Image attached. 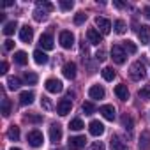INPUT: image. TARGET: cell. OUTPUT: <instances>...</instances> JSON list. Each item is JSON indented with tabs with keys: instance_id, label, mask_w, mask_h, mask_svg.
I'll return each instance as SVG.
<instances>
[{
	"instance_id": "33",
	"label": "cell",
	"mask_w": 150,
	"mask_h": 150,
	"mask_svg": "<svg viewBox=\"0 0 150 150\" xmlns=\"http://www.w3.org/2000/svg\"><path fill=\"white\" fill-rule=\"evenodd\" d=\"M138 96H139L143 101H150V85H145L143 88H139Z\"/></svg>"
},
{
	"instance_id": "1",
	"label": "cell",
	"mask_w": 150,
	"mask_h": 150,
	"mask_svg": "<svg viewBox=\"0 0 150 150\" xmlns=\"http://www.w3.org/2000/svg\"><path fill=\"white\" fill-rule=\"evenodd\" d=\"M145 65H143V62H134L132 65H131V69H129V76H131V80H134V81H139V80H143L145 78Z\"/></svg>"
},
{
	"instance_id": "36",
	"label": "cell",
	"mask_w": 150,
	"mask_h": 150,
	"mask_svg": "<svg viewBox=\"0 0 150 150\" xmlns=\"http://www.w3.org/2000/svg\"><path fill=\"white\" fill-rule=\"evenodd\" d=\"M81 110H83L85 115H92V113H96V106H94L92 103H83V104H81Z\"/></svg>"
},
{
	"instance_id": "25",
	"label": "cell",
	"mask_w": 150,
	"mask_h": 150,
	"mask_svg": "<svg viewBox=\"0 0 150 150\" xmlns=\"http://www.w3.org/2000/svg\"><path fill=\"white\" fill-rule=\"evenodd\" d=\"M7 138L11 141H18L20 139V127L18 125H11L9 131H7Z\"/></svg>"
},
{
	"instance_id": "22",
	"label": "cell",
	"mask_w": 150,
	"mask_h": 150,
	"mask_svg": "<svg viewBox=\"0 0 150 150\" xmlns=\"http://www.w3.org/2000/svg\"><path fill=\"white\" fill-rule=\"evenodd\" d=\"M34 60H35V64L44 65V64H48V55H46L42 50H35V51H34Z\"/></svg>"
},
{
	"instance_id": "30",
	"label": "cell",
	"mask_w": 150,
	"mask_h": 150,
	"mask_svg": "<svg viewBox=\"0 0 150 150\" xmlns=\"http://www.w3.org/2000/svg\"><path fill=\"white\" fill-rule=\"evenodd\" d=\"M16 28H18V23H16V21H9V23L4 25V34H6V35H13Z\"/></svg>"
},
{
	"instance_id": "15",
	"label": "cell",
	"mask_w": 150,
	"mask_h": 150,
	"mask_svg": "<svg viewBox=\"0 0 150 150\" xmlns=\"http://www.w3.org/2000/svg\"><path fill=\"white\" fill-rule=\"evenodd\" d=\"M39 44H41L42 50H53V48H55L53 37H51L50 34H42V35L39 37Z\"/></svg>"
},
{
	"instance_id": "18",
	"label": "cell",
	"mask_w": 150,
	"mask_h": 150,
	"mask_svg": "<svg viewBox=\"0 0 150 150\" xmlns=\"http://www.w3.org/2000/svg\"><path fill=\"white\" fill-rule=\"evenodd\" d=\"M138 148H139V150H148V148H150V132H148V131H143V132H141Z\"/></svg>"
},
{
	"instance_id": "17",
	"label": "cell",
	"mask_w": 150,
	"mask_h": 150,
	"mask_svg": "<svg viewBox=\"0 0 150 150\" xmlns=\"http://www.w3.org/2000/svg\"><path fill=\"white\" fill-rule=\"evenodd\" d=\"M138 37H139L141 44H148V41H150V27L148 25H141L139 30H138Z\"/></svg>"
},
{
	"instance_id": "16",
	"label": "cell",
	"mask_w": 150,
	"mask_h": 150,
	"mask_svg": "<svg viewBox=\"0 0 150 150\" xmlns=\"http://www.w3.org/2000/svg\"><path fill=\"white\" fill-rule=\"evenodd\" d=\"M104 88L101 87V85H92L90 87V90H88V96H90V99H104Z\"/></svg>"
},
{
	"instance_id": "31",
	"label": "cell",
	"mask_w": 150,
	"mask_h": 150,
	"mask_svg": "<svg viewBox=\"0 0 150 150\" xmlns=\"http://www.w3.org/2000/svg\"><path fill=\"white\" fill-rule=\"evenodd\" d=\"M101 72H103V78H104L106 81H113V78H115V71H113L111 67H104Z\"/></svg>"
},
{
	"instance_id": "47",
	"label": "cell",
	"mask_w": 150,
	"mask_h": 150,
	"mask_svg": "<svg viewBox=\"0 0 150 150\" xmlns=\"http://www.w3.org/2000/svg\"><path fill=\"white\" fill-rule=\"evenodd\" d=\"M143 13H145V16H146L148 20H150V6H146V7L143 9Z\"/></svg>"
},
{
	"instance_id": "39",
	"label": "cell",
	"mask_w": 150,
	"mask_h": 150,
	"mask_svg": "<svg viewBox=\"0 0 150 150\" xmlns=\"http://www.w3.org/2000/svg\"><path fill=\"white\" fill-rule=\"evenodd\" d=\"M60 7H62V11H71L74 7V2L72 0H60Z\"/></svg>"
},
{
	"instance_id": "19",
	"label": "cell",
	"mask_w": 150,
	"mask_h": 150,
	"mask_svg": "<svg viewBox=\"0 0 150 150\" xmlns=\"http://www.w3.org/2000/svg\"><path fill=\"white\" fill-rule=\"evenodd\" d=\"M115 96L120 99V101H127L129 99V90H127V87L122 83V85H117L115 87Z\"/></svg>"
},
{
	"instance_id": "34",
	"label": "cell",
	"mask_w": 150,
	"mask_h": 150,
	"mask_svg": "<svg viewBox=\"0 0 150 150\" xmlns=\"http://www.w3.org/2000/svg\"><path fill=\"white\" fill-rule=\"evenodd\" d=\"M125 30H127V27H125V21H122V20H117L115 21V32L117 34H125Z\"/></svg>"
},
{
	"instance_id": "44",
	"label": "cell",
	"mask_w": 150,
	"mask_h": 150,
	"mask_svg": "<svg viewBox=\"0 0 150 150\" xmlns=\"http://www.w3.org/2000/svg\"><path fill=\"white\" fill-rule=\"evenodd\" d=\"M4 48H6V51H11V50L14 48V41H11V39H7V41L4 42Z\"/></svg>"
},
{
	"instance_id": "27",
	"label": "cell",
	"mask_w": 150,
	"mask_h": 150,
	"mask_svg": "<svg viewBox=\"0 0 150 150\" xmlns=\"http://www.w3.org/2000/svg\"><path fill=\"white\" fill-rule=\"evenodd\" d=\"M7 87H9L11 90H18V88L21 87V80L16 78V76H11V78L7 80Z\"/></svg>"
},
{
	"instance_id": "42",
	"label": "cell",
	"mask_w": 150,
	"mask_h": 150,
	"mask_svg": "<svg viewBox=\"0 0 150 150\" xmlns=\"http://www.w3.org/2000/svg\"><path fill=\"white\" fill-rule=\"evenodd\" d=\"M88 150H104V143L103 141H94Z\"/></svg>"
},
{
	"instance_id": "29",
	"label": "cell",
	"mask_w": 150,
	"mask_h": 150,
	"mask_svg": "<svg viewBox=\"0 0 150 150\" xmlns=\"http://www.w3.org/2000/svg\"><path fill=\"white\" fill-rule=\"evenodd\" d=\"M34 20H35V21H46V20H48V13L37 7V9L34 11Z\"/></svg>"
},
{
	"instance_id": "21",
	"label": "cell",
	"mask_w": 150,
	"mask_h": 150,
	"mask_svg": "<svg viewBox=\"0 0 150 150\" xmlns=\"http://www.w3.org/2000/svg\"><path fill=\"white\" fill-rule=\"evenodd\" d=\"M110 146H111V150H127V145H125L118 136H113V138L110 139Z\"/></svg>"
},
{
	"instance_id": "48",
	"label": "cell",
	"mask_w": 150,
	"mask_h": 150,
	"mask_svg": "<svg viewBox=\"0 0 150 150\" xmlns=\"http://www.w3.org/2000/svg\"><path fill=\"white\" fill-rule=\"evenodd\" d=\"M65 96H67V99L71 101V99L74 97V92H72V90H67V94H65Z\"/></svg>"
},
{
	"instance_id": "6",
	"label": "cell",
	"mask_w": 150,
	"mask_h": 150,
	"mask_svg": "<svg viewBox=\"0 0 150 150\" xmlns=\"http://www.w3.org/2000/svg\"><path fill=\"white\" fill-rule=\"evenodd\" d=\"M44 88H46L50 94H58V92H62V90H64V87H62V81H60V80H55V78H50V80H46V83H44Z\"/></svg>"
},
{
	"instance_id": "20",
	"label": "cell",
	"mask_w": 150,
	"mask_h": 150,
	"mask_svg": "<svg viewBox=\"0 0 150 150\" xmlns=\"http://www.w3.org/2000/svg\"><path fill=\"white\" fill-rule=\"evenodd\" d=\"M34 92H28V90H25V92H21L20 94V104L21 106H28V104H32L34 103Z\"/></svg>"
},
{
	"instance_id": "38",
	"label": "cell",
	"mask_w": 150,
	"mask_h": 150,
	"mask_svg": "<svg viewBox=\"0 0 150 150\" xmlns=\"http://www.w3.org/2000/svg\"><path fill=\"white\" fill-rule=\"evenodd\" d=\"M25 122H32V124H39V122H42V117L41 115H25Z\"/></svg>"
},
{
	"instance_id": "11",
	"label": "cell",
	"mask_w": 150,
	"mask_h": 150,
	"mask_svg": "<svg viewBox=\"0 0 150 150\" xmlns=\"http://www.w3.org/2000/svg\"><path fill=\"white\" fill-rule=\"evenodd\" d=\"M71 110H72V101H69V99H62V101L57 104V111H58V115H62V117H65L67 113H71Z\"/></svg>"
},
{
	"instance_id": "5",
	"label": "cell",
	"mask_w": 150,
	"mask_h": 150,
	"mask_svg": "<svg viewBox=\"0 0 150 150\" xmlns=\"http://www.w3.org/2000/svg\"><path fill=\"white\" fill-rule=\"evenodd\" d=\"M85 145H87L85 136H72V138H69V143H67L69 150H81Z\"/></svg>"
},
{
	"instance_id": "4",
	"label": "cell",
	"mask_w": 150,
	"mask_h": 150,
	"mask_svg": "<svg viewBox=\"0 0 150 150\" xmlns=\"http://www.w3.org/2000/svg\"><path fill=\"white\" fill-rule=\"evenodd\" d=\"M58 41H60V46H62V48L69 50V48H72V44H74V35H72V32H69V30H62Z\"/></svg>"
},
{
	"instance_id": "23",
	"label": "cell",
	"mask_w": 150,
	"mask_h": 150,
	"mask_svg": "<svg viewBox=\"0 0 150 150\" xmlns=\"http://www.w3.org/2000/svg\"><path fill=\"white\" fill-rule=\"evenodd\" d=\"M120 122H122V127H124L125 131H129V132L132 131V127H134V122H132V118H131L127 113H124V115H122Z\"/></svg>"
},
{
	"instance_id": "24",
	"label": "cell",
	"mask_w": 150,
	"mask_h": 150,
	"mask_svg": "<svg viewBox=\"0 0 150 150\" xmlns=\"http://www.w3.org/2000/svg\"><path fill=\"white\" fill-rule=\"evenodd\" d=\"M14 62H16L18 65H27V62H28L27 53H25V51H16V53H14Z\"/></svg>"
},
{
	"instance_id": "46",
	"label": "cell",
	"mask_w": 150,
	"mask_h": 150,
	"mask_svg": "<svg viewBox=\"0 0 150 150\" xmlns=\"http://www.w3.org/2000/svg\"><path fill=\"white\" fill-rule=\"evenodd\" d=\"M81 53H83V55H87V53H88V48H87V44H85V41L81 42Z\"/></svg>"
},
{
	"instance_id": "7",
	"label": "cell",
	"mask_w": 150,
	"mask_h": 150,
	"mask_svg": "<svg viewBox=\"0 0 150 150\" xmlns=\"http://www.w3.org/2000/svg\"><path fill=\"white\" fill-rule=\"evenodd\" d=\"M96 27L99 28V32H101L103 35L110 34V30H111V23H110V20L101 18V16H97V18H96Z\"/></svg>"
},
{
	"instance_id": "13",
	"label": "cell",
	"mask_w": 150,
	"mask_h": 150,
	"mask_svg": "<svg viewBox=\"0 0 150 150\" xmlns=\"http://www.w3.org/2000/svg\"><path fill=\"white\" fill-rule=\"evenodd\" d=\"M88 132H90L92 136H101V134L104 132V125H103L99 120H92V122L88 124Z\"/></svg>"
},
{
	"instance_id": "37",
	"label": "cell",
	"mask_w": 150,
	"mask_h": 150,
	"mask_svg": "<svg viewBox=\"0 0 150 150\" xmlns=\"http://www.w3.org/2000/svg\"><path fill=\"white\" fill-rule=\"evenodd\" d=\"M37 7L42 9V11H46V13H51V11L55 9V6H53L51 2H37Z\"/></svg>"
},
{
	"instance_id": "10",
	"label": "cell",
	"mask_w": 150,
	"mask_h": 150,
	"mask_svg": "<svg viewBox=\"0 0 150 150\" xmlns=\"http://www.w3.org/2000/svg\"><path fill=\"white\" fill-rule=\"evenodd\" d=\"M20 39L23 41V42H32V39H34V28L30 27V25H25V27H21V30H20Z\"/></svg>"
},
{
	"instance_id": "28",
	"label": "cell",
	"mask_w": 150,
	"mask_h": 150,
	"mask_svg": "<svg viewBox=\"0 0 150 150\" xmlns=\"http://www.w3.org/2000/svg\"><path fill=\"white\" fill-rule=\"evenodd\" d=\"M23 80H25V83H28V85H35V83H37V74L27 71V72L23 74Z\"/></svg>"
},
{
	"instance_id": "14",
	"label": "cell",
	"mask_w": 150,
	"mask_h": 150,
	"mask_svg": "<svg viewBox=\"0 0 150 150\" xmlns=\"http://www.w3.org/2000/svg\"><path fill=\"white\" fill-rule=\"evenodd\" d=\"M50 139L53 143H58L62 139V127L58 124H51V127H50Z\"/></svg>"
},
{
	"instance_id": "40",
	"label": "cell",
	"mask_w": 150,
	"mask_h": 150,
	"mask_svg": "<svg viewBox=\"0 0 150 150\" xmlns=\"http://www.w3.org/2000/svg\"><path fill=\"white\" fill-rule=\"evenodd\" d=\"M87 21V14L85 13H78L76 16H74V25H81Z\"/></svg>"
},
{
	"instance_id": "49",
	"label": "cell",
	"mask_w": 150,
	"mask_h": 150,
	"mask_svg": "<svg viewBox=\"0 0 150 150\" xmlns=\"http://www.w3.org/2000/svg\"><path fill=\"white\" fill-rule=\"evenodd\" d=\"M113 4H115L117 7H120V9H122V7H125V4H122V2H118V0H115V2H113Z\"/></svg>"
},
{
	"instance_id": "35",
	"label": "cell",
	"mask_w": 150,
	"mask_h": 150,
	"mask_svg": "<svg viewBox=\"0 0 150 150\" xmlns=\"http://www.w3.org/2000/svg\"><path fill=\"white\" fill-rule=\"evenodd\" d=\"M124 50H125L127 53H131V55H134V53L138 51V48H136V44H134L132 41H125V42H124Z\"/></svg>"
},
{
	"instance_id": "12",
	"label": "cell",
	"mask_w": 150,
	"mask_h": 150,
	"mask_svg": "<svg viewBox=\"0 0 150 150\" xmlns=\"http://www.w3.org/2000/svg\"><path fill=\"white\" fill-rule=\"evenodd\" d=\"M99 113H101L106 120H115V117H117L115 106H111V104H104V106H101V108H99Z\"/></svg>"
},
{
	"instance_id": "43",
	"label": "cell",
	"mask_w": 150,
	"mask_h": 150,
	"mask_svg": "<svg viewBox=\"0 0 150 150\" xmlns=\"http://www.w3.org/2000/svg\"><path fill=\"white\" fill-rule=\"evenodd\" d=\"M41 106H42L44 110H51V101H50L48 97H42V99H41Z\"/></svg>"
},
{
	"instance_id": "32",
	"label": "cell",
	"mask_w": 150,
	"mask_h": 150,
	"mask_svg": "<svg viewBox=\"0 0 150 150\" xmlns=\"http://www.w3.org/2000/svg\"><path fill=\"white\" fill-rule=\"evenodd\" d=\"M2 115H4V117H9V115H11V101H9L7 97L2 99Z\"/></svg>"
},
{
	"instance_id": "26",
	"label": "cell",
	"mask_w": 150,
	"mask_h": 150,
	"mask_svg": "<svg viewBox=\"0 0 150 150\" xmlns=\"http://www.w3.org/2000/svg\"><path fill=\"white\" fill-rule=\"evenodd\" d=\"M83 127H85V124L81 122V118H74V120L69 122V129L71 131H81Z\"/></svg>"
},
{
	"instance_id": "9",
	"label": "cell",
	"mask_w": 150,
	"mask_h": 150,
	"mask_svg": "<svg viewBox=\"0 0 150 150\" xmlns=\"http://www.w3.org/2000/svg\"><path fill=\"white\" fill-rule=\"evenodd\" d=\"M62 74L67 80H74V78H76V64H74V62H67L62 67Z\"/></svg>"
},
{
	"instance_id": "50",
	"label": "cell",
	"mask_w": 150,
	"mask_h": 150,
	"mask_svg": "<svg viewBox=\"0 0 150 150\" xmlns=\"http://www.w3.org/2000/svg\"><path fill=\"white\" fill-rule=\"evenodd\" d=\"M11 150H21V148H16V146H13V148H11Z\"/></svg>"
},
{
	"instance_id": "41",
	"label": "cell",
	"mask_w": 150,
	"mask_h": 150,
	"mask_svg": "<svg viewBox=\"0 0 150 150\" xmlns=\"http://www.w3.org/2000/svg\"><path fill=\"white\" fill-rule=\"evenodd\" d=\"M96 60H97V62H104V60H106V51H104V50H97Z\"/></svg>"
},
{
	"instance_id": "3",
	"label": "cell",
	"mask_w": 150,
	"mask_h": 150,
	"mask_svg": "<svg viewBox=\"0 0 150 150\" xmlns=\"http://www.w3.org/2000/svg\"><path fill=\"white\" fill-rule=\"evenodd\" d=\"M125 57H127V53H125V50H124V46H118V44H115L113 48H111V58H113V62L115 64H124L125 62Z\"/></svg>"
},
{
	"instance_id": "2",
	"label": "cell",
	"mask_w": 150,
	"mask_h": 150,
	"mask_svg": "<svg viewBox=\"0 0 150 150\" xmlns=\"http://www.w3.org/2000/svg\"><path fill=\"white\" fill-rule=\"evenodd\" d=\"M27 141H28V145H30L32 148H39V146H42V141H44L42 132L37 131V129L30 131V132L27 134Z\"/></svg>"
},
{
	"instance_id": "45",
	"label": "cell",
	"mask_w": 150,
	"mask_h": 150,
	"mask_svg": "<svg viewBox=\"0 0 150 150\" xmlns=\"http://www.w3.org/2000/svg\"><path fill=\"white\" fill-rule=\"evenodd\" d=\"M7 67H9L7 62H2V65H0V74H6L7 72Z\"/></svg>"
},
{
	"instance_id": "8",
	"label": "cell",
	"mask_w": 150,
	"mask_h": 150,
	"mask_svg": "<svg viewBox=\"0 0 150 150\" xmlns=\"http://www.w3.org/2000/svg\"><path fill=\"white\" fill-rule=\"evenodd\" d=\"M87 39H88L90 44H97L99 46L103 42V34L99 30H96V28H88L87 30Z\"/></svg>"
}]
</instances>
